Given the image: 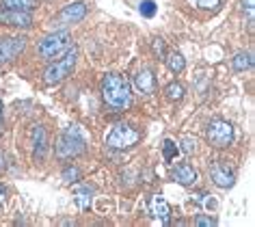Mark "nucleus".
I'll return each mask as SVG.
<instances>
[{"instance_id": "1", "label": "nucleus", "mask_w": 255, "mask_h": 227, "mask_svg": "<svg viewBox=\"0 0 255 227\" xmlns=\"http://www.w3.org/2000/svg\"><path fill=\"white\" fill-rule=\"evenodd\" d=\"M102 100L108 109L113 111H126L132 102V89L130 80L121 74H106L102 78Z\"/></svg>"}, {"instance_id": "2", "label": "nucleus", "mask_w": 255, "mask_h": 227, "mask_svg": "<svg viewBox=\"0 0 255 227\" xmlns=\"http://www.w3.org/2000/svg\"><path fill=\"white\" fill-rule=\"evenodd\" d=\"M87 149V136L78 125H69L61 132V136L56 138L54 151H56V158L59 160H69L80 156L82 151Z\"/></svg>"}, {"instance_id": "3", "label": "nucleus", "mask_w": 255, "mask_h": 227, "mask_svg": "<svg viewBox=\"0 0 255 227\" xmlns=\"http://www.w3.org/2000/svg\"><path fill=\"white\" fill-rule=\"evenodd\" d=\"M69 48H72V35H69V30H50V35H46L39 41L37 52H39L41 59L54 61L61 54H65Z\"/></svg>"}, {"instance_id": "4", "label": "nucleus", "mask_w": 255, "mask_h": 227, "mask_svg": "<svg viewBox=\"0 0 255 227\" xmlns=\"http://www.w3.org/2000/svg\"><path fill=\"white\" fill-rule=\"evenodd\" d=\"M76 59H78V50L69 48L65 54H61V59H56L54 63H50L48 69L43 72V80L46 85H59L67 76H72L74 67H76Z\"/></svg>"}, {"instance_id": "5", "label": "nucleus", "mask_w": 255, "mask_h": 227, "mask_svg": "<svg viewBox=\"0 0 255 227\" xmlns=\"http://www.w3.org/2000/svg\"><path fill=\"white\" fill-rule=\"evenodd\" d=\"M141 138V132H138L134 125H128V123H115L111 132L106 134V147L111 149H128L132 145L138 143Z\"/></svg>"}, {"instance_id": "6", "label": "nucleus", "mask_w": 255, "mask_h": 227, "mask_svg": "<svg viewBox=\"0 0 255 227\" xmlns=\"http://www.w3.org/2000/svg\"><path fill=\"white\" fill-rule=\"evenodd\" d=\"M87 9H89L87 2H72V4H67V7H63L59 13L50 20V30H67V26L85 20Z\"/></svg>"}, {"instance_id": "7", "label": "nucleus", "mask_w": 255, "mask_h": 227, "mask_svg": "<svg viewBox=\"0 0 255 227\" xmlns=\"http://www.w3.org/2000/svg\"><path fill=\"white\" fill-rule=\"evenodd\" d=\"M206 136L210 145L219 149H225L234 143V125L227 121V119H212L206 128Z\"/></svg>"}, {"instance_id": "8", "label": "nucleus", "mask_w": 255, "mask_h": 227, "mask_svg": "<svg viewBox=\"0 0 255 227\" xmlns=\"http://www.w3.org/2000/svg\"><path fill=\"white\" fill-rule=\"evenodd\" d=\"M26 48V37L15 35V37H0V65L11 63L15 56H20Z\"/></svg>"}, {"instance_id": "9", "label": "nucleus", "mask_w": 255, "mask_h": 227, "mask_svg": "<svg viewBox=\"0 0 255 227\" xmlns=\"http://www.w3.org/2000/svg\"><path fill=\"white\" fill-rule=\"evenodd\" d=\"M0 24H2V26H13V28H30L33 26V15H30L28 11H15V9L0 7Z\"/></svg>"}, {"instance_id": "10", "label": "nucleus", "mask_w": 255, "mask_h": 227, "mask_svg": "<svg viewBox=\"0 0 255 227\" xmlns=\"http://www.w3.org/2000/svg\"><path fill=\"white\" fill-rule=\"evenodd\" d=\"M210 178H212V182L219 188H232L236 182V173L225 162H214V165L210 167Z\"/></svg>"}, {"instance_id": "11", "label": "nucleus", "mask_w": 255, "mask_h": 227, "mask_svg": "<svg viewBox=\"0 0 255 227\" xmlns=\"http://www.w3.org/2000/svg\"><path fill=\"white\" fill-rule=\"evenodd\" d=\"M171 178L182 186H193L197 182V171H195L193 165H188V162H180V165H175L171 169Z\"/></svg>"}, {"instance_id": "12", "label": "nucleus", "mask_w": 255, "mask_h": 227, "mask_svg": "<svg viewBox=\"0 0 255 227\" xmlns=\"http://www.w3.org/2000/svg\"><path fill=\"white\" fill-rule=\"evenodd\" d=\"M134 87L141 93H145V96L154 93L156 91V76H154V72H151L149 67L138 69V72L134 74Z\"/></svg>"}, {"instance_id": "13", "label": "nucleus", "mask_w": 255, "mask_h": 227, "mask_svg": "<svg viewBox=\"0 0 255 227\" xmlns=\"http://www.w3.org/2000/svg\"><path fill=\"white\" fill-rule=\"evenodd\" d=\"M149 214L158 221H162V223H169L171 219V206L167 204V199L160 197V195H154V197L149 199Z\"/></svg>"}, {"instance_id": "14", "label": "nucleus", "mask_w": 255, "mask_h": 227, "mask_svg": "<svg viewBox=\"0 0 255 227\" xmlns=\"http://www.w3.org/2000/svg\"><path fill=\"white\" fill-rule=\"evenodd\" d=\"M33 149H35V158L43 160L48 151V134L43 130V125H33Z\"/></svg>"}, {"instance_id": "15", "label": "nucleus", "mask_w": 255, "mask_h": 227, "mask_svg": "<svg viewBox=\"0 0 255 227\" xmlns=\"http://www.w3.org/2000/svg\"><path fill=\"white\" fill-rule=\"evenodd\" d=\"M0 7L4 9H15V11H33L39 7V0H0Z\"/></svg>"}, {"instance_id": "16", "label": "nucleus", "mask_w": 255, "mask_h": 227, "mask_svg": "<svg viewBox=\"0 0 255 227\" xmlns=\"http://www.w3.org/2000/svg\"><path fill=\"white\" fill-rule=\"evenodd\" d=\"M164 63H167L171 74H182L184 67H186V61H184V56L180 52H169L164 56Z\"/></svg>"}, {"instance_id": "17", "label": "nucleus", "mask_w": 255, "mask_h": 227, "mask_svg": "<svg viewBox=\"0 0 255 227\" xmlns=\"http://www.w3.org/2000/svg\"><path fill=\"white\" fill-rule=\"evenodd\" d=\"M232 65H234L236 72H247V69L253 67V56L249 52H238L232 59Z\"/></svg>"}, {"instance_id": "18", "label": "nucleus", "mask_w": 255, "mask_h": 227, "mask_svg": "<svg viewBox=\"0 0 255 227\" xmlns=\"http://www.w3.org/2000/svg\"><path fill=\"white\" fill-rule=\"evenodd\" d=\"M91 195H93V191L89 186H82L74 193V199H76V204H78L80 210H87V208L91 206Z\"/></svg>"}, {"instance_id": "19", "label": "nucleus", "mask_w": 255, "mask_h": 227, "mask_svg": "<svg viewBox=\"0 0 255 227\" xmlns=\"http://www.w3.org/2000/svg\"><path fill=\"white\" fill-rule=\"evenodd\" d=\"M184 93H186V89H184L182 83H169L167 87H164V96H167L171 102H180V100L184 98Z\"/></svg>"}, {"instance_id": "20", "label": "nucleus", "mask_w": 255, "mask_h": 227, "mask_svg": "<svg viewBox=\"0 0 255 227\" xmlns=\"http://www.w3.org/2000/svg\"><path fill=\"white\" fill-rule=\"evenodd\" d=\"M195 9H201V11H216L221 7L223 0H188Z\"/></svg>"}, {"instance_id": "21", "label": "nucleus", "mask_w": 255, "mask_h": 227, "mask_svg": "<svg viewBox=\"0 0 255 227\" xmlns=\"http://www.w3.org/2000/svg\"><path fill=\"white\" fill-rule=\"evenodd\" d=\"M162 151H164V160H167V162H173L175 156L180 154V147H177L175 141L167 138V141H164V145H162Z\"/></svg>"}, {"instance_id": "22", "label": "nucleus", "mask_w": 255, "mask_h": 227, "mask_svg": "<svg viewBox=\"0 0 255 227\" xmlns=\"http://www.w3.org/2000/svg\"><path fill=\"white\" fill-rule=\"evenodd\" d=\"M63 180L69 182V184H74V182H78L80 180V169L78 167H65L63 169Z\"/></svg>"}, {"instance_id": "23", "label": "nucleus", "mask_w": 255, "mask_h": 227, "mask_svg": "<svg viewBox=\"0 0 255 227\" xmlns=\"http://www.w3.org/2000/svg\"><path fill=\"white\" fill-rule=\"evenodd\" d=\"M195 201H197V204H201L203 208H216V201L212 199V195L199 193V195H195Z\"/></svg>"}, {"instance_id": "24", "label": "nucleus", "mask_w": 255, "mask_h": 227, "mask_svg": "<svg viewBox=\"0 0 255 227\" xmlns=\"http://www.w3.org/2000/svg\"><path fill=\"white\" fill-rule=\"evenodd\" d=\"M219 221H216L214 217H203V214H199V217L195 219V225H199V227H214Z\"/></svg>"}, {"instance_id": "25", "label": "nucleus", "mask_w": 255, "mask_h": 227, "mask_svg": "<svg viewBox=\"0 0 255 227\" xmlns=\"http://www.w3.org/2000/svg\"><path fill=\"white\" fill-rule=\"evenodd\" d=\"M141 13L145 15V17H151L156 13V4L151 2V0H145V2L141 4Z\"/></svg>"}, {"instance_id": "26", "label": "nucleus", "mask_w": 255, "mask_h": 227, "mask_svg": "<svg viewBox=\"0 0 255 227\" xmlns=\"http://www.w3.org/2000/svg\"><path fill=\"white\" fill-rule=\"evenodd\" d=\"M195 138H190V136H184L182 138V151H186V154H193L195 151Z\"/></svg>"}, {"instance_id": "27", "label": "nucleus", "mask_w": 255, "mask_h": 227, "mask_svg": "<svg viewBox=\"0 0 255 227\" xmlns=\"http://www.w3.org/2000/svg\"><path fill=\"white\" fill-rule=\"evenodd\" d=\"M154 52H156V54L164 61V56H167V52H164V41H162V39H154Z\"/></svg>"}, {"instance_id": "28", "label": "nucleus", "mask_w": 255, "mask_h": 227, "mask_svg": "<svg viewBox=\"0 0 255 227\" xmlns=\"http://www.w3.org/2000/svg\"><path fill=\"white\" fill-rule=\"evenodd\" d=\"M242 7L247 9L249 13V22H253V7H255V0H242Z\"/></svg>"}, {"instance_id": "29", "label": "nucleus", "mask_w": 255, "mask_h": 227, "mask_svg": "<svg viewBox=\"0 0 255 227\" xmlns=\"http://www.w3.org/2000/svg\"><path fill=\"white\" fill-rule=\"evenodd\" d=\"M2 206H4V191L0 188V210H2Z\"/></svg>"}, {"instance_id": "30", "label": "nucleus", "mask_w": 255, "mask_h": 227, "mask_svg": "<svg viewBox=\"0 0 255 227\" xmlns=\"http://www.w3.org/2000/svg\"><path fill=\"white\" fill-rule=\"evenodd\" d=\"M0 119H2V100H0Z\"/></svg>"}, {"instance_id": "31", "label": "nucleus", "mask_w": 255, "mask_h": 227, "mask_svg": "<svg viewBox=\"0 0 255 227\" xmlns=\"http://www.w3.org/2000/svg\"><path fill=\"white\" fill-rule=\"evenodd\" d=\"M0 169H2V158H0Z\"/></svg>"}]
</instances>
